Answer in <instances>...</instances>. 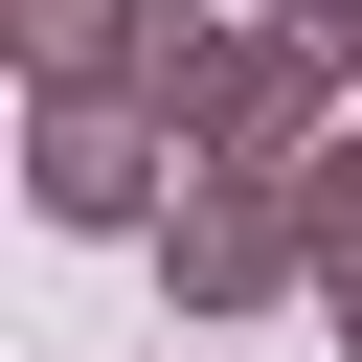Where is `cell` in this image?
<instances>
[{
  "mask_svg": "<svg viewBox=\"0 0 362 362\" xmlns=\"http://www.w3.org/2000/svg\"><path fill=\"white\" fill-rule=\"evenodd\" d=\"M158 272H181V317H249V294L317 272V204H294V181H204V204L158 226Z\"/></svg>",
  "mask_w": 362,
  "mask_h": 362,
  "instance_id": "6da1fadb",
  "label": "cell"
},
{
  "mask_svg": "<svg viewBox=\"0 0 362 362\" xmlns=\"http://www.w3.org/2000/svg\"><path fill=\"white\" fill-rule=\"evenodd\" d=\"M158 181H136V113L113 90H45V226H136Z\"/></svg>",
  "mask_w": 362,
  "mask_h": 362,
  "instance_id": "7a4b0ae2",
  "label": "cell"
},
{
  "mask_svg": "<svg viewBox=\"0 0 362 362\" xmlns=\"http://www.w3.org/2000/svg\"><path fill=\"white\" fill-rule=\"evenodd\" d=\"M272 23H294V45H317V68L362 90V0H272Z\"/></svg>",
  "mask_w": 362,
  "mask_h": 362,
  "instance_id": "3957f363",
  "label": "cell"
},
{
  "mask_svg": "<svg viewBox=\"0 0 362 362\" xmlns=\"http://www.w3.org/2000/svg\"><path fill=\"white\" fill-rule=\"evenodd\" d=\"M317 317H339V362H362V226H317Z\"/></svg>",
  "mask_w": 362,
  "mask_h": 362,
  "instance_id": "277c9868",
  "label": "cell"
}]
</instances>
